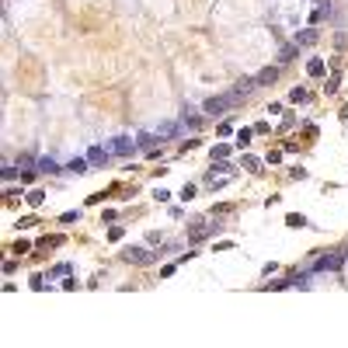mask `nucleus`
Here are the masks:
<instances>
[{"mask_svg": "<svg viewBox=\"0 0 348 348\" xmlns=\"http://www.w3.org/2000/svg\"><path fill=\"white\" fill-rule=\"evenodd\" d=\"M240 101H244V97L237 94V91H227V94H219V97H209L202 108H206V115L216 118V115H227V108H237Z\"/></svg>", "mask_w": 348, "mask_h": 348, "instance_id": "nucleus-1", "label": "nucleus"}, {"mask_svg": "<svg viewBox=\"0 0 348 348\" xmlns=\"http://www.w3.org/2000/svg\"><path fill=\"white\" fill-rule=\"evenodd\" d=\"M160 254L157 251H146V247H126L122 251V261H129V265H154Z\"/></svg>", "mask_w": 348, "mask_h": 348, "instance_id": "nucleus-2", "label": "nucleus"}, {"mask_svg": "<svg viewBox=\"0 0 348 348\" xmlns=\"http://www.w3.org/2000/svg\"><path fill=\"white\" fill-rule=\"evenodd\" d=\"M341 265H345V254L331 251V254H320V258L313 261V271H338Z\"/></svg>", "mask_w": 348, "mask_h": 348, "instance_id": "nucleus-3", "label": "nucleus"}, {"mask_svg": "<svg viewBox=\"0 0 348 348\" xmlns=\"http://www.w3.org/2000/svg\"><path fill=\"white\" fill-rule=\"evenodd\" d=\"M136 146H139V143H133L129 136H115L108 150H112V154H118V157H129V154H133V150H136Z\"/></svg>", "mask_w": 348, "mask_h": 348, "instance_id": "nucleus-4", "label": "nucleus"}, {"mask_svg": "<svg viewBox=\"0 0 348 348\" xmlns=\"http://www.w3.org/2000/svg\"><path fill=\"white\" fill-rule=\"evenodd\" d=\"M216 227H219V223H198V227H192V230H188V240H192V244H198V240H206L209 233H216Z\"/></svg>", "mask_w": 348, "mask_h": 348, "instance_id": "nucleus-5", "label": "nucleus"}, {"mask_svg": "<svg viewBox=\"0 0 348 348\" xmlns=\"http://www.w3.org/2000/svg\"><path fill=\"white\" fill-rule=\"evenodd\" d=\"M254 80H258V87H268V84H275V80H279V66H265V70H261Z\"/></svg>", "mask_w": 348, "mask_h": 348, "instance_id": "nucleus-6", "label": "nucleus"}, {"mask_svg": "<svg viewBox=\"0 0 348 348\" xmlns=\"http://www.w3.org/2000/svg\"><path fill=\"white\" fill-rule=\"evenodd\" d=\"M328 14H331V4L328 0H317V7H313V14H310V24H320Z\"/></svg>", "mask_w": 348, "mask_h": 348, "instance_id": "nucleus-7", "label": "nucleus"}, {"mask_svg": "<svg viewBox=\"0 0 348 348\" xmlns=\"http://www.w3.org/2000/svg\"><path fill=\"white\" fill-rule=\"evenodd\" d=\"M108 154H112L108 146H91V150H87V164H105Z\"/></svg>", "mask_w": 348, "mask_h": 348, "instance_id": "nucleus-8", "label": "nucleus"}, {"mask_svg": "<svg viewBox=\"0 0 348 348\" xmlns=\"http://www.w3.org/2000/svg\"><path fill=\"white\" fill-rule=\"evenodd\" d=\"M254 87H258V80H254V77H240V80H237V87H233V91H237L240 97H247V94L254 91Z\"/></svg>", "mask_w": 348, "mask_h": 348, "instance_id": "nucleus-9", "label": "nucleus"}, {"mask_svg": "<svg viewBox=\"0 0 348 348\" xmlns=\"http://www.w3.org/2000/svg\"><path fill=\"white\" fill-rule=\"evenodd\" d=\"M317 39H320V32H317V28H307V32L296 35V45H313Z\"/></svg>", "mask_w": 348, "mask_h": 348, "instance_id": "nucleus-10", "label": "nucleus"}, {"mask_svg": "<svg viewBox=\"0 0 348 348\" xmlns=\"http://www.w3.org/2000/svg\"><path fill=\"white\" fill-rule=\"evenodd\" d=\"M35 171H39V174H56V171H59V164L53 160V157H42L39 164H35Z\"/></svg>", "mask_w": 348, "mask_h": 348, "instance_id": "nucleus-11", "label": "nucleus"}, {"mask_svg": "<svg viewBox=\"0 0 348 348\" xmlns=\"http://www.w3.org/2000/svg\"><path fill=\"white\" fill-rule=\"evenodd\" d=\"M296 53H300V45H296V42L282 45V53H279V63H292V59H296Z\"/></svg>", "mask_w": 348, "mask_h": 348, "instance_id": "nucleus-12", "label": "nucleus"}, {"mask_svg": "<svg viewBox=\"0 0 348 348\" xmlns=\"http://www.w3.org/2000/svg\"><path fill=\"white\" fill-rule=\"evenodd\" d=\"M136 143H139L143 150H154V146H157V136L154 133H139V136H136Z\"/></svg>", "mask_w": 348, "mask_h": 348, "instance_id": "nucleus-13", "label": "nucleus"}, {"mask_svg": "<svg viewBox=\"0 0 348 348\" xmlns=\"http://www.w3.org/2000/svg\"><path fill=\"white\" fill-rule=\"evenodd\" d=\"M307 73H310V77H324V59H310Z\"/></svg>", "mask_w": 348, "mask_h": 348, "instance_id": "nucleus-14", "label": "nucleus"}, {"mask_svg": "<svg viewBox=\"0 0 348 348\" xmlns=\"http://www.w3.org/2000/svg\"><path fill=\"white\" fill-rule=\"evenodd\" d=\"M174 133H181V126H174V122H160L157 126V136H174Z\"/></svg>", "mask_w": 348, "mask_h": 348, "instance_id": "nucleus-15", "label": "nucleus"}, {"mask_svg": "<svg viewBox=\"0 0 348 348\" xmlns=\"http://www.w3.org/2000/svg\"><path fill=\"white\" fill-rule=\"evenodd\" d=\"M42 202H45V192H39V188H32V192H28V206H35V209H39Z\"/></svg>", "mask_w": 348, "mask_h": 348, "instance_id": "nucleus-16", "label": "nucleus"}, {"mask_svg": "<svg viewBox=\"0 0 348 348\" xmlns=\"http://www.w3.org/2000/svg\"><path fill=\"white\" fill-rule=\"evenodd\" d=\"M251 136H254V129H240V133H237V146L244 150V146L251 143Z\"/></svg>", "mask_w": 348, "mask_h": 348, "instance_id": "nucleus-17", "label": "nucleus"}, {"mask_svg": "<svg viewBox=\"0 0 348 348\" xmlns=\"http://www.w3.org/2000/svg\"><path fill=\"white\" fill-rule=\"evenodd\" d=\"M66 167H70L73 174H84V171H87V160H80V157H77V160H70Z\"/></svg>", "mask_w": 348, "mask_h": 348, "instance_id": "nucleus-18", "label": "nucleus"}, {"mask_svg": "<svg viewBox=\"0 0 348 348\" xmlns=\"http://www.w3.org/2000/svg\"><path fill=\"white\" fill-rule=\"evenodd\" d=\"M18 178V164H4V181H14Z\"/></svg>", "mask_w": 348, "mask_h": 348, "instance_id": "nucleus-19", "label": "nucleus"}, {"mask_svg": "<svg viewBox=\"0 0 348 348\" xmlns=\"http://www.w3.org/2000/svg\"><path fill=\"white\" fill-rule=\"evenodd\" d=\"M244 167H247V171H261V160H258V157H244Z\"/></svg>", "mask_w": 348, "mask_h": 348, "instance_id": "nucleus-20", "label": "nucleus"}, {"mask_svg": "<svg viewBox=\"0 0 348 348\" xmlns=\"http://www.w3.org/2000/svg\"><path fill=\"white\" fill-rule=\"evenodd\" d=\"M286 223H289V227H307V219H303L300 213H289V216H286Z\"/></svg>", "mask_w": 348, "mask_h": 348, "instance_id": "nucleus-21", "label": "nucleus"}, {"mask_svg": "<svg viewBox=\"0 0 348 348\" xmlns=\"http://www.w3.org/2000/svg\"><path fill=\"white\" fill-rule=\"evenodd\" d=\"M178 198H181V202H192V198H195V185H185V188H181V195H178Z\"/></svg>", "mask_w": 348, "mask_h": 348, "instance_id": "nucleus-22", "label": "nucleus"}, {"mask_svg": "<svg viewBox=\"0 0 348 348\" xmlns=\"http://www.w3.org/2000/svg\"><path fill=\"white\" fill-rule=\"evenodd\" d=\"M338 84H341V80H338V73H331V80L324 84V91H328V94H334V91H338Z\"/></svg>", "mask_w": 348, "mask_h": 348, "instance_id": "nucleus-23", "label": "nucleus"}, {"mask_svg": "<svg viewBox=\"0 0 348 348\" xmlns=\"http://www.w3.org/2000/svg\"><path fill=\"white\" fill-rule=\"evenodd\" d=\"M227 154H230V146H227V143H219V146H213V160H216V157L223 160V157H227Z\"/></svg>", "mask_w": 348, "mask_h": 348, "instance_id": "nucleus-24", "label": "nucleus"}, {"mask_svg": "<svg viewBox=\"0 0 348 348\" xmlns=\"http://www.w3.org/2000/svg\"><path fill=\"white\" fill-rule=\"evenodd\" d=\"M307 91H303V87H296V91H292V94H289V101H296V105H300V101H307Z\"/></svg>", "mask_w": 348, "mask_h": 348, "instance_id": "nucleus-25", "label": "nucleus"}, {"mask_svg": "<svg viewBox=\"0 0 348 348\" xmlns=\"http://www.w3.org/2000/svg\"><path fill=\"white\" fill-rule=\"evenodd\" d=\"M35 223H39V219H35V216H24V219H21L18 227H21V230H32V227H35Z\"/></svg>", "mask_w": 348, "mask_h": 348, "instance_id": "nucleus-26", "label": "nucleus"}, {"mask_svg": "<svg viewBox=\"0 0 348 348\" xmlns=\"http://www.w3.org/2000/svg\"><path fill=\"white\" fill-rule=\"evenodd\" d=\"M24 251H32V244H28V240H18V244H14V254H24Z\"/></svg>", "mask_w": 348, "mask_h": 348, "instance_id": "nucleus-27", "label": "nucleus"}, {"mask_svg": "<svg viewBox=\"0 0 348 348\" xmlns=\"http://www.w3.org/2000/svg\"><path fill=\"white\" fill-rule=\"evenodd\" d=\"M154 198H157V202H167V198H171V192H164V188H154Z\"/></svg>", "mask_w": 348, "mask_h": 348, "instance_id": "nucleus-28", "label": "nucleus"}, {"mask_svg": "<svg viewBox=\"0 0 348 348\" xmlns=\"http://www.w3.org/2000/svg\"><path fill=\"white\" fill-rule=\"evenodd\" d=\"M108 240H122V227H112L108 230Z\"/></svg>", "mask_w": 348, "mask_h": 348, "instance_id": "nucleus-29", "label": "nucleus"}, {"mask_svg": "<svg viewBox=\"0 0 348 348\" xmlns=\"http://www.w3.org/2000/svg\"><path fill=\"white\" fill-rule=\"evenodd\" d=\"M345 258H348V251H345Z\"/></svg>", "mask_w": 348, "mask_h": 348, "instance_id": "nucleus-30", "label": "nucleus"}]
</instances>
